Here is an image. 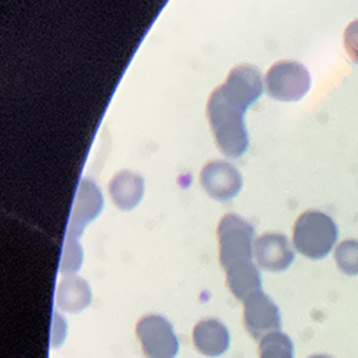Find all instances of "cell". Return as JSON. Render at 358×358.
Segmentation results:
<instances>
[{
  "mask_svg": "<svg viewBox=\"0 0 358 358\" xmlns=\"http://www.w3.org/2000/svg\"><path fill=\"white\" fill-rule=\"evenodd\" d=\"M244 109L231 102L218 87L206 106L208 119L215 135L220 151L228 158H240L248 149V132L244 122Z\"/></svg>",
  "mask_w": 358,
  "mask_h": 358,
  "instance_id": "6da1fadb",
  "label": "cell"
},
{
  "mask_svg": "<svg viewBox=\"0 0 358 358\" xmlns=\"http://www.w3.org/2000/svg\"><path fill=\"white\" fill-rule=\"evenodd\" d=\"M338 228L331 217L320 211H307L294 225L295 250L310 259H322L337 243Z\"/></svg>",
  "mask_w": 358,
  "mask_h": 358,
  "instance_id": "7a4b0ae2",
  "label": "cell"
},
{
  "mask_svg": "<svg viewBox=\"0 0 358 358\" xmlns=\"http://www.w3.org/2000/svg\"><path fill=\"white\" fill-rule=\"evenodd\" d=\"M220 262L224 270L252 261L254 255V228L235 214L225 215L218 225Z\"/></svg>",
  "mask_w": 358,
  "mask_h": 358,
  "instance_id": "3957f363",
  "label": "cell"
},
{
  "mask_svg": "<svg viewBox=\"0 0 358 358\" xmlns=\"http://www.w3.org/2000/svg\"><path fill=\"white\" fill-rule=\"evenodd\" d=\"M266 92L281 102L303 99L311 87V76L307 68L294 61L274 64L265 76Z\"/></svg>",
  "mask_w": 358,
  "mask_h": 358,
  "instance_id": "277c9868",
  "label": "cell"
},
{
  "mask_svg": "<svg viewBox=\"0 0 358 358\" xmlns=\"http://www.w3.org/2000/svg\"><path fill=\"white\" fill-rule=\"evenodd\" d=\"M136 337L146 358H175L179 341L171 322L161 315H145L136 324Z\"/></svg>",
  "mask_w": 358,
  "mask_h": 358,
  "instance_id": "5b68a950",
  "label": "cell"
},
{
  "mask_svg": "<svg viewBox=\"0 0 358 358\" xmlns=\"http://www.w3.org/2000/svg\"><path fill=\"white\" fill-rule=\"evenodd\" d=\"M244 324L255 340H262L281 328L280 310L270 296L258 291L244 301Z\"/></svg>",
  "mask_w": 358,
  "mask_h": 358,
  "instance_id": "8992f818",
  "label": "cell"
},
{
  "mask_svg": "<svg viewBox=\"0 0 358 358\" xmlns=\"http://www.w3.org/2000/svg\"><path fill=\"white\" fill-rule=\"evenodd\" d=\"M199 181L205 192L217 201H229L243 188L240 171L224 161L206 164L201 171Z\"/></svg>",
  "mask_w": 358,
  "mask_h": 358,
  "instance_id": "52a82bcc",
  "label": "cell"
},
{
  "mask_svg": "<svg viewBox=\"0 0 358 358\" xmlns=\"http://www.w3.org/2000/svg\"><path fill=\"white\" fill-rule=\"evenodd\" d=\"M220 87L231 102L244 110L251 106L264 91L261 73L254 66L248 65L234 68L229 72L227 82Z\"/></svg>",
  "mask_w": 358,
  "mask_h": 358,
  "instance_id": "ba28073f",
  "label": "cell"
},
{
  "mask_svg": "<svg viewBox=\"0 0 358 358\" xmlns=\"http://www.w3.org/2000/svg\"><path fill=\"white\" fill-rule=\"evenodd\" d=\"M257 264L266 271L281 273L294 262L295 252L282 234H264L254 243Z\"/></svg>",
  "mask_w": 358,
  "mask_h": 358,
  "instance_id": "9c48e42d",
  "label": "cell"
},
{
  "mask_svg": "<svg viewBox=\"0 0 358 358\" xmlns=\"http://www.w3.org/2000/svg\"><path fill=\"white\" fill-rule=\"evenodd\" d=\"M102 206L103 198L99 188L91 179L83 178L79 184L76 199L73 203L68 235L78 238L82 234L85 225L94 221L99 215Z\"/></svg>",
  "mask_w": 358,
  "mask_h": 358,
  "instance_id": "30bf717a",
  "label": "cell"
},
{
  "mask_svg": "<svg viewBox=\"0 0 358 358\" xmlns=\"http://www.w3.org/2000/svg\"><path fill=\"white\" fill-rule=\"evenodd\" d=\"M192 340L196 350L206 357H218L229 347L228 328L218 320H203L194 328Z\"/></svg>",
  "mask_w": 358,
  "mask_h": 358,
  "instance_id": "8fae6325",
  "label": "cell"
},
{
  "mask_svg": "<svg viewBox=\"0 0 358 358\" xmlns=\"http://www.w3.org/2000/svg\"><path fill=\"white\" fill-rule=\"evenodd\" d=\"M143 188V179L139 175L122 171L113 176L109 185V194L119 210L129 211L141 202Z\"/></svg>",
  "mask_w": 358,
  "mask_h": 358,
  "instance_id": "7c38bea8",
  "label": "cell"
},
{
  "mask_svg": "<svg viewBox=\"0 0 358 358\" xmlns=\"http://www.w3.org/2000/svg\"><path fill=\"white\" fill-rule=\"evenodd\" d=\"M92 301V292L87 282L79 277H66L57 285L56 304L66 313H80Z\"/></svg>",
  "mask_w": 358,
  "mask_h": 358,
  "instance_id": "4fadbf2b",
  "label": "cell"
},
{
  "mask_svg": "<svg viewBox=\"0 0 358 358\" xmlns=\"http://www.w3.org/2000/svg\"><path fill=\"white\" fill-rule=\"evenodd\" d=\"M227 284L238 300L245 301L248 296L261 291V275L257 265L248 261L231 266L227 270Z\"/></svg>",
  "mask_w": 358,
  "mask_h": 358,
  "instance_id": "5bb4252c",
  "label": "cell"
},
{
  "mask_svg": "<svg viewBox=\"0 0 358 358\" xmlns=\"http://www.w3.org/2000/svg\"><path fill=\"white\" fill-rule=\"evenodd\" d=\"M259 358H294L292 341L280 331L265 336L259 343Z\"/></svg>",
  "mask_w": 358,
  "mask_h": 358,
  "instance_id": "9a60e30c",
  "label": "cell"
},
{
  "mask_svg": "<svg viewBox=\"0 0 358 358\" xmlns=\"http://www.w3.org/2000/svg\"><path fill=\"white\" fill-rule=\"evenodd\" d=\"M338 270L350 277L358 275V241L345 240L336 250Z\"/></svg>",
  "mask_w": 358,
  "mask_h": 358,
  "instance_id": "2e32d148",
  "label": "cell"
},
{
  "mask_svg": "<svg viewBox=\"0 0 358 358\" xmlns=\"http://www.w3.org/2000/svg\"><path fill=\"white\" fill-rule=\"evenodd\" d=\"M80 264H82V248L78 243V238L68 235L64 257H62V264H61V273L72 277V274H75L80 268Z\"/></svg>",
  "mask_w": 358,
  "mask_h": 358,
  "instance_id": "e0dca14e",
  "label": "cell"
},
{
  "mask_svg": "<svg viewBox=\"0 0 358 358\" xmlns=\"http://www.w3.org/2000/svg\"><path fill=\"white\" fill-rule=\"evenodd\" d=\"M344 46L351 61L358 65V20L351 22L345 27Z\"/></svg>",
  "mask_w": 358,
  "mask_h": 358,
  "instance_id": "ac0fdd59",
  "label": "cell"
},
{
  "mask_svg": "<svg viewBox=\"0 0 358 358\" xmlns=\"http://www.w3.org/2000/svg\"><path fill=\"white\" fill-rule=\"evenodd\" d=\"M310 358H333V357H330V355H322V354H320V355H311Z\"/></svg>",
  "mask_w": 358,
  "mask_h": 358,
  "instance_id": "d6986e66",
  "label": "cell"
}]
</instances>
